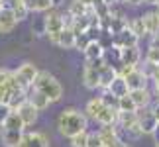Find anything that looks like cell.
<instances>
[{
    "mask_svg": "<svg viewBox=\"0 0 159 147\" xmlns=\"http://www.w3.org/2000/svg\"><path fill=\"white\" fill-rule=\"evenodd\" d=\"M155 14H157V18H159V6H157V10H155Z\"/></svg>",
    "mask_w": 159,
    "mask_h": 147,
    "instance_id": "cell-49",
    "label": "cell"
},
{
    "mask_svg": "<svg viewBox=\"0 0 159 147\" xmlns=\"http://www.w3.org/2000/svg\"><path fill=\"white\" fill-rule=\"evenodd\" d=\"M75 39H77V33L73 32V29L65 28L63 32L59 33L57 43H55V45H59V47H63V49H75Z\"/></svg>",
    "mask_w": 159,
    "mask_h": 147,
    "instance_id": "cell-21",
    "label": "cell"
},
{
    "mask_svg": "<svg viewBox=\"0 0 159 147\" xmlns=\"http://www.w3.org/2000/svg\"><path fill=\"white\" fill-rule=\"evenodd\" d=\"M138 41L139 38L136 33L132 32V29H124V32H120V33H116L114 35V45L116 47H120V49H126V47H138Z\"/></svg>",
    "mask_w": 159,
    "mask_h": 147,
    "instance_id": "cell-11",
    "label": "cell"
},
{
    "mask_svg": "<svg viewBox=\"0 0 159 147\" xmlns=\"http://www.w3.org/2000/svg\"><path fill=\"white\" fill-rule=\"evenodd\" d=\"M16 24H18V20H16L14 12L8 10V8H2V10H0V33L14 32Z\"/></svg>",
    "mask_w": 159,
    "mask_h": 147,
    "instance_id": "cell-14",
    "label": "cell"
},
{
    "mask_svg": "<svg viewBox=\"0 0 159 147\" xmlns=\"http://www.w3.org/2000/svg\"><path fill=\"white\" fill-rule=\"evenodd\" d=\"M2 127H6V130H12V131H24V130H26L24 122L20 120V116H18L16 112H12V114L8 116V120L2 124Z\"/></svg>",
    "mask_w": 159,
    "mask_h": 147,
    "instance_id": "cell-24",
    "label": "cell"
},
{
    "mask_svg": "<svg viewBox=\"0 0 159 147\" xmlns=\"http://www.w3.org/2000/svg\"><path fill=\"white\" fill-rule=\"evenodd\" d=\"M14 81H16V78H14ZM12 87H14V82H12V84H0V104H8Z\"/></svg>",
    "mask_w": 159,
    "mask_h": 147,
    "instance_id": "cell-32",
    "label": "cell"
},
{
    "mask_svg": "<svg viewBox=\"0 0 159 147\" xmlns=\"http://www.w3.org/2000/svg\"><path fill=\"white\" fill-rule=\"evenodd\" d=\"M139 59H142V53H139V47H126L122 49V65L128 67H139Z\"/></svg>",
    "mask_w": 159,
    "mask_h": 147,
    "instance_id": "cell-18",
    "label": "cell"
},
{
    "mask_svg": "<svg viewBox=\"0 0 159 147\" xmlns=\"http://www.w3.org/2000/svg\"><path fill=\"white\" fill-rule=\"evenodd\" d=\"M24 4L30 12H45L47 14L49 10H53L51 0H24Z\"/></svg>",
    "mask_w": 159,
    "mask_h": 147,
    "instance_id": "cell-22",
    "label": "cell"
},
{
    "mask_svg": "<svg viewBox=\"0 0 159 147\" xmlns=\"http://www.w3.org/2000/svg\"><path fill=\"white\" fill-rule=\"evenodd\" d=\"M34 88L39 90L41 94H45L51 100V104L59 102L61 98H63V87H61V82L47 71H39V75L34 82Z\"/></svg>",
    "mask_w": 159,
    "mask_h": 147,
    "instance_id": "cell-3",
    "label": "cell"
},
{
    "mask_svg": "<svg viewBox=\"0 0 159 147\" xmlns=\"http://www.w3.org/2000/svg\"><path fill=\"white\" fill-rule=\"evenodd\" d=\"M145 2H149V4H155V2H157V0H145Z\"/></svg>",
    "mask_w": 159,
    "mask_h": 147,
    "instance_id": "cell-47",
    "label": "cell"
},
{
    "mask_svg": "<svg viewBox=\"0 0 159 147\" xmlns=\"http://www.w3.org/2000/svg\"><path fill=\"white\" fill-rule=\"evenodd\" d=\"M151 112H153V116H155V120L159 122V100L153 104V106H151Z\"/></svg>",
    "mask_w": 159,
    "mask_h": 147,
    "instance_id": "cell-42",
    "label": "cell"
},
{
    "mask_svg": "<svg viewBox=\"0 0 159 147\" xmlns=\"http://www.w3.org/2000/svg\"><path fill=\"white\" fill-rule=\"evenodd\" d=\"M20 147H49V139L41 131H28L24 133Z\"/></svg>",
    "mask_w": 159,
    "mask_h": 147,
    "instance_id": "cell-10",
    "label": "cell"
},
{
    "mask_svg": "<svg viewBox=\"0 0 159 147\" xmlns=\"http://www.w3.org/2000/svg\"><path fill=\"white\" fill-rule=\"evenodd\" d=\"M0 139H2L4 147H20L22 139H24V131H12L2 127L0 130Z\"/></svg>",
    "mask_w": 159,
    "mask_h": 147,
    "instance_id": "cell-15",
    "label": "cell"
},
{
    "mask_svg": "<svg viewBox=\"0 0 159 147\" xmlns=\"http://www.w3.org/2000/svg\"><path fill=\"white\" fill-rule=\"evenodd\" d=\"M89 43H90V39L87 38V33H79L77 39H75V49H81V51H84V49L89 47Z\"/></svg>",
    "mask_w": 159,
    "mask_h": 147,
    "instance_id": "cell-35",
    "label": "cell"
},
{
    "mask_svg": "<svg viewBox=\"0 0 159 147\" xmlns=\"http://www.w3.org/2000/svg\"><path fill=\"white\" fill-rule=\"evenodd\" d=\"M108 92L120 100V98H124V96L130 94V88H128V84H126V81L122 77H116L114 81H112V84L108 87Z\"/></svg>",
    "mask_w": 159,
    "mask_h": 147,
    "instance_id": "cell-20",
    "label": "cell"
},
{
    "mask_svg": "<svg viewBox=\"0 0 159 147\" xmlns=\"http://www.w3.org/2000/svg\"><path fill=\"white\" fill-rule=\"evenodd\" d=\"M14 73H16V82H18V87L24 88V90L34 88V82H35V78H38V75H39L38 67H35L34 63H24V65L18 67Z\"/></svg>",
    "mask_w": 159,
    "mask_h": 147,
    "instance_id": "cell-5",
    "label": "cell"
},
{
    "mask_svg": "<svg viewBox=\"0 0 159 147\" xmlns=\"http://www.w3.org/2000/svg\"><path fill=\"white\" fill-rule=\"evenodd\" d=\"M151 136H153V143H155V147H159V124H157V127L153 130V133H151Z\"/></svg>",
    "mask_w": 159,
    "mask_h": 147,
    "instance_id": "cell-41",
    "label": "cell"
},
{
    "mask_svg": "<svg viewBox=\"0 0 159 147\" xmlns=\"http://www.w3.org/2000/svg\"><path fill=\"white\" fill-rule=\"evenodd\" d=\"M84 33H87V38L90 39V43H93V41H98V39H100L102 29H100V26H90Z\"/></svg>",
    "mask_w": 159,
    "mask_h": 147,
    "instance_id": "cell-33",
    "label": "cell"
},
{
    "mask_svg": "<svg viewBox=\"0 0 159 147\" xmlns=\"http://www.w3.org/2000/svg\"><path fill=\"white\" fill-rule=\"evenodd\" d=\"M128 29H132V32L136 33L139 39H142L143 35H148V33H145V26H143L142 16H139V18H132V20H128Z\"/></svg>",
    "mask_w": 159,
    "mask_h": 147,
    "instance_id": "cell-26",
    "label": "cell"
},
{
    "mask_svg": "<svg viewBox=\"0 0 159 147\" xmlns=\"http://www.w3.org/2000/svg\"><path fill=\"white\" fill-rule=\"evenodd\" d=\"M83 84L89 90L100 88V71L94 69L90 63H84V69H83Z\"/></svg>",
    "mask_w": 159,
    "mask_h": 147,
    "instance_id": "cell-9",
    "label": "cell"
},
{
    "mask_svg": "<svg viewBox=\"0 0 159 147\" xmlns=\"http://www.w3.org/2000/svg\"><path fill=\"white\" fill-rule=\"evenodd\" d=\"M16 114L20 116V120L24 122V126L28 127V126H34L35 122H38V114H39V112H38V110H35V108L32 106V104H30V102L26 100V102H24L20 108L16 110Z\"/></svg>",
    "mask_w": 159,
    "mask_h": 147,
    "instance_id": "cell-12",
    "label": "cell"
},
{
    "mask_svg": "<svg viewBox=\"0 0 159 147\" xmlns=\"http://www.w3.org/2000/svg\"><path fill=\"white\" fill-rule=\"evenodd\" d=\"M87 118H93L94 122H98L100 126H118V110L108 108L102 98H90L87 102Z\"/></svg>",
    "mask_w": 159,
    "mask_h": 147,
    "instance_id": "cell-2",
    "label": "cell"
},
{
    "mask_svg": "<svg viewBox=\"0 0 159 147\" xmlns=\"http://www.w3.org/2000/svg\"><path fill=\"white\" fill-rule=\"evenodd\" d=\"M87 139H89V131L79 133V136L71 137V147H87Z\"/></svg>",
    "mask_w": 159,
    "mask_h": 147,
    "instance_id": "cell-30",
    "label": "cell"
},
{
    "mask_svg": "<svg viewBox=\"0 0 159 147\" xmlns=\"http://www.w3.org/2000/svg\"><path fill=\"white\" fill-rule=\"evenodd\" d=\"M102 59H104L106 67H112V69H116V67L122 63V49L116 47V45L104 49V55H102Z\"/></svg>",
    "mask_w": 159,
    "mask_h": 147,
    "instance_id": "cell-19",
    "label": "cell"
},
{
    "mask_svg": "<svg viewBox=\"0 0 159 147\" xmlns=\"http://www.w3.org/2000/svg\"><path fill=\"white\" fill-rule=\"evenodd\" d=\"M102 4H106V6H114V4H116V0H102Z\"/></svg>",
    "mask_w": 159,
    "mask_h": 147,
    "instance_id": "cell-45",
    "label": "cell"
},
{
    "mask_svg": "<svg viewBox=\"0 0 159 147\" xmlns=\"http://www.w3.org/2000/svg\"><path fill=\"white\" fill-rule=\"evenodd\" d=\"M100 98H102V102H104L108 108H114V110H118V98H116V96H112V94L108 92V90H104V94H102Z\"/></svg>",
    "mask_w": 159,
    "mask_h": 147,
    "instance_id": "cell-34",
    "label": "cell"
},
{
    "mask_svg": "<svg viewBox=\"0 0 159 147\" xmlns=\"http://www.w3.org/2000/svg\"><path fill=\"white\" fill-rule=\"evenodd\" d=\"M87 10L89 8L81 2V0H73V2L69 4V10H67V12H69V14L77 20V18H83L84 14H87Z\"/></svg>",
    "mask_w": 159,
    "mask_h": 147,
    "instance_id": "cell-27",
    "label": "cell"
},
{
    "mask_svg": "<svg viewBox=\"0 0 159 147\" xmlns=\"http://www.w3.org/2000/svg\"><path fill=\"white\" fill-rule=\"evenodd\" d=\"M87 124H89L87 114H83L77 108H65L57 118L59 133L69 137V139L79 136V133H83V131H87Z\"/></svg>",
    "mask_w": 159,
    "mask_h": 147,
    "instance_id": "cell-1",
    "label": "cell"
},
{
    "mask_svg": "<svg viewBox=\"0 0 159 147\" xmlns=\"http://www.w3.org/2000/svg\"><path fill=\"white\" fill-rule=\"evenodd\" d=\"M83 53H84V57H87V61H96V59H102L104 49H102V45L98 41H93V43H89V47L84 49Z\"/></svg>",
    "mask_w": 159,
    "mask_h": 147,
    "instance_id": "cell-23",
    "label": "cell"
},
{
    "mask_svg": "<svg viewBox=\"0 0 159 147\" xmlns=\"http://www.w3.org/2000/svg\"><path fill=\"white\" fill-rule=\"evenodd\" d=\"M22 4H24V0H2V8H8V10H16Z\"/></svg>",
    "mask_w": 159,
    "mask_h": 147,
    "instance_id": "cell-38",
    "label": "cell"
},
{
    "mask_svg": "<svg viewBox=\"0 0 159 147\" xmlns=\"http://www.w3.org/2000/svg\"><path fill=\"white\" fill-rule=\"evenodd\" d=\"M16 78V73L10 69H0V84H12Z\"/></svg>",
    "mask_w": 159,
    "mask_h": 147,
    "instance_id": "cell-29",
    "label": "cell"
},
{
    "mask_svg": "<svg viewBox=\"0 0 159 147\" xmlns=\"http://www.w3.org/2000/svg\"><path fill=\"white\" fill-rule=\"evenodd\" d=\"M28 102L32 104V106L38 110V112H43V110H47V108H49V104H51L49 98H47L45 94H41L39 90H35V88H30V90H28Z\"/></svg>",
    "mask_w": 159,
    "mask_h": 147,
    "instance_id": "cell-13",
    "label": "cell"
},
{
    "mask_svg": "<svg viewBox=\"0 0 159 147\" xmlns=\"http://www.w3.org/2000/svg\"><path fill=\"white\" fill-rule=\"evenodd\" d=\"M81 2L87 6V8H96L98 4H102V0H81Z\"/></svg>",
    "mask_w": 159,
    "mask_h": 147,
    "instance_id": "cell-39",
    "label": "cell"
},
{
    "mask_svg": "<svg viewBox=\"0 0 159 147\" xmlns=\"http://www.w3.org/2000/svg\"><path fill=\"white\" fill-rule=\"evenodd\" d=\"M138 124H139V130H142V133H153V130L157 127L159 122L155 120L153 112H151V106H149V108L138 110Z\"/></svg>",
    "mask_w": 159,
    "mask_h": 147,
    "instance_id": "cell-7",
    "label": "cell"
},
{
    "mask_svg": "<svg viewBox=\"0 0 159 147\" xmlns=\"http://www.w3.org/2000/svg\"><path fill=\"white\" fill-rule=\"evenodd\" d=\"M118 112H138V106L134 104V100H132L130 94L118 100Z\"/></svg>",
    "mask_w": 159,
    "mask_h": 147,
    "instance_id": "cell-28",
    "label": "cell"
},
{
    "mask_svg": "<svg viewBox=\"0 0 159 147\" xmlns=\"http://www.w3.org/2000/svg\"><path fill=\"white\" fill-rule=\"evenodd\" d=\"M122 147H132V145H130V143H124V145H122Z\"/></svg>",
    "mask_w": 159,
    "mask_h": 147,
    "instance_id": "cell-48",
    "label": "cell"
},
{
    "mask_svg": "<svg viewBox=\"0 0 159 147\" xmlns=\"http://www.w3.org/2000/svg\"><path fill=\"white\" fill-rule=\"evenodd\" d=\"M132 96V100L134 104L138 106V110H142V108H149V104H151V90L149 88H139V90H132L130 92Z\"/></svg>",
    "mask_w": 159,
    "mask_h": 147,
    "instance_id": "cell-16",
    "label": "cell"
},
{
    "mask_svg": "<svg viewBox=\"0 0 159 147\" xmlns=\"http://www.w3.org/2000/svg\"><path fill=\"white\" fill-rule=\"evenodd\" d=\"M142 20H143V26H145V33L148 35H157L159 33V18L155 14V10L153 12H145V14L142 16Z\"/></svg>",
    "mask_w": 159,
    "mask_h": 147,
    "instance_id": "cell-17",
    "label": "cell"
},
{
    "mask_svg": "<svg viewBox=\"0 0 159 147\" xmlns=\"http://www.w3.org/2000/svg\"><path fill=\"white\" fill-rule=\"evenodd\" d=\"M118 77V73H116V69H112V67H104V69L100 71V88L108 90V87L112 84V81Z\"/></svg>",
    "mask_w": 159,
    "mask_h": 147,
    "instance_id": "cell-25",
    "label": "cell"
},
{
    "mask_svg": "<svg viewBox=\"0 0 159 147\" xmlns=\"http://www.w3.org/2000/svg\"><path fill=\"white\" fill-rule=\"evenodd\" d=\"M143 2H145V0H128V4H132V6H139Z\"/></svg>",
    "mask_w": 159,
    "mask_h": 147,
    "instance_id": "cell-43",
    "label": "cell"
},
{
    "mask_svg": "<svg viewBox=\"0 0 159 147\" xmlns=\"http://www.w3.org/2000/svg\"><path fill=\"white\" fill-rule=\"evenodd\" d=\"M10 114H12V108L8 106V104H0V126H2L6 120H8Z\"/></svg>",
    "mask_w": 159,
    "mask_h": 147,
    "instance_id": "cell-37",
    "label": "cell"
},
{
    "mask_svg": "<svg viewBox=\"0 0 159 147\" xmlns=\"http://www.w3.org/2000/svg\"><path fill=\"white\" fill-rule=\"evenodd\" d=\"M126 2H128V0H116V4H122V6H124Z\"/></svg>",
    "mask_w": 159,
    "mask_h": 147,
    "instance_id": "cell-46",
    "label": "cell"
},
{
    "mask_svg": "<svg viewBox=\"0 0 159 147\" xmlns=\"http://www.w3.org/2000/svg\"><path fill=\"white\" fill-rule=\"evenodd\" d=\"M51 2H53V8H55V10H57V8H59V6H61V4H63V2H65V0H51Z\"/></svg>",
    "mask_w": 159,
    "mask_h": 147,
    "instance_id": "cell-44",
    "label": "cell"
},
{
    "mask_svg": "<svg viewBox=\"0 0 159 147\" xmlns=\"http://www.w3.org/2000/svg\"><path fill=\"white\" fill-rule=\"evenodd\" d=\"M122 78L126 81L130 92L132 90H139V88H148V81H149V78L145 77V73L142 71V67H134V69L128 73L126 77H122Z\"/></svg>",
    "mask_w": 159,
    "mask_h": 147,
    "instance_id": "cell-6",
    "label": "cell"
},
{
    "mask_svg": "<svg viewBox=\"0 0 159 147\" xmlns=\"http://www.w3.org/2000/svg\"><path fill=\"white\" fill-rule=\"evenodd\" d=\"M98 133L102 137V147H122L124 145V141L118 136V127L116 126H102Z\"/></svg>",
    "mask_w": 159,
    "mask_h": 147,
    "instance_id": "cell-8",
    "label": "cell"
},
{
    "mask_svg": "<svg viewBox=\"0 0 159 147\" xmlns=\"http://www.w3.org/2000/svg\"><path fill=\"white\" fill-rule=\"evenodd\" d=\"M87 147H102V137H100L98 131H89Z\"/></svg>",
    "mask_w": 159,
    "mask_h": 147,
    "instance_id": "cell-31",
    "label": "cell"
},
{
    "mask_svg": "<svg viewBox=\"0 0 159 147\" xmlns=\"http://www.w3.org/2000/svg\"><path fill=\"white\" fill-rule=\"evenodd\" d=\"M65 29V24H63V14L59 10H49L47 14L43 16V33L49 38L51 43H57V38L59 33Z\"/></svg>",
    "mask_w": 159,
    "mask_h": 147,
    "instance_id": "cell-4",
    "label": "cell"
},
{
    "mask_svg": "<svg viewBox=\"0 0 159 147\" xmlns=\"http://www.w3.org/2000/svg\"><path fill=\"white\" fill-rule=\"evenodd\" d=\"M12 12H14V16H16V20H18V22L26 20V18H28V14H30V10L26 8V4L18 6V8H16V10H12Z\"/></svg>",
    "mask_w": 159,
    "mask_h": 147,
    "instance_id": "cell-36",
    "label": "cell"
},
{
    "mask_svg": "<svg viewBox=\"0 0 159 147\" xmlns=\"http://www.w3.org/2000/svg\"><path fill=\"white\" fill-rule=\"evenodd\" d=\"M149 49H159V33L151 38V43H149Z\"/></svg>",
    "mask_w": 159,
    "mask_h": 147,
    "instance_id": "cell-40",
    "label": "cell"
}]
</instances>
